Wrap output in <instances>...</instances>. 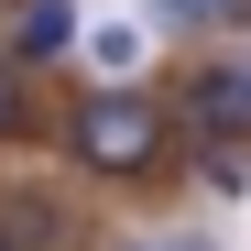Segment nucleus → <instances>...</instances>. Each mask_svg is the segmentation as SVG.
Here are the masks:
<instances>
[{
  "label": "nucleus",
  "mask_w": 251,
  "mask_h": 251,
  "mask_svg": "<svg viewBox=\"0 0 251 251\" xmlns=\"http://www.w3.org/2000/svg\"><path fill=\"white\" fill-rule=\"evenodd\" d=\"M153 251H219V240H197V229H186V240H153Z\"/></svg>",
  "instance_id": "9"
},
{
  "label": "nucleus",
  "mask_w": 251,
  "mask_h": 251,
  "mask_svg": "<svg viewBox=\"0 0 251 251\" xmlns=\"http://www.w3.org/2000/svg\"><path fill=\"white\" fill-rule=\"evenodd\" d=\"M164 120H175V142H197V153H240V164H251V66H197L186 99L164 109Z\"/></svg>",
  "instance_id": "2"
},
{
  "label": "nucleus",
  "mask_w": 251,
  "mask_h": 251,
  "mask_svg": "<svg viewBox=\"0 0 251 251\" xmlns=\"http://www.w3.org/2000/svg\"><path fill=\"white\" fill-rule=\"evenodd\" d=\"M76 44H88V66L109 76V88H131V66L153 55V33L142 22H76Z\"/></svg>",
  "instance_id": "4"
},
{
  "label": "nucleus",
  "mask_w": 251,
  "mask_h": 251,
  "mask_svg": "<svg viewBox=\"0 0 251 251\" xmlns=\"http://www.w3.org/2000/svg\"><path fill=\"white\" fill-rule=\"evenodd\" d=\"M197 11H207V33H240V22H251V0H197Z\"/></svg>",
  "instance_id": "8"
},
{
  "label": "nucleus",
  "mask_w": 251,
  "mask_h": 251,
  "mask_svg": "<svg viewBox=\"0 0 251 251\" xmlns=\"http://www.w3.org/2000/svg\"><path fill=\"white\" fill-rule=\"evenodd\" d=\"M66 153L88 164V175H109V186H131V175H153L164 153H175V120H164L142 88H99L88 109L66 120Z\"/></svg>",
  "instance_id": "1"
},
{
  "label": "nucleus",
  "mask_w": 251,
  "mask_h": 251,
  "mask_svg": "<svg viewBox=\"0 0 251 251\" xmlns=\"http://www.w3.org/2000/svg\"><path fill=\"white\" fill-rule=\"evenodd\" d=\"M197 186H207V197H240L251 164H240V153H197Z\"/></svg>",
  "instance_id": "5"
},
{
  "label": "nucleus",
  "mask_w": 251,
  "mask_h": 251,
  "mask_svg": "<svg viewBox=\"0 0 251 251\" xmlns=\"http://www.w3.org/2000/svg\"><path fill=\"white\" fill-rule=\"evenodd\" d=\"M142 33H207L197 0H142Z\"/></svg>",
  "instance_id": "6"
},
{
  "label": "nucleus",
  "mask_w": 251,
  "mask_h": 251,
  "mask_svg": "<svg viewBox=\"0 0 251 251\" xmlns=\"http://www.w3.org/2000/svg\"><path fill=\"white\" fill-rule=\"evenodd\" d=\"M66 55H76V0H22L11 66H66Z\"/></svg>",
  "instance_id": "3"
},
{
  "label": "nucleus",
  "mask_w": 251,
  "mask_h": 251,
  "mask_svg": "<svg viewBox=\"0 0 251 251\" xmlns=\"http://www.w3.org/2000/svg\"><path fill=\"white\" fill-rule=\"evenodd\" d=\"M0 251H22V240H11V229H0Z\"/></svg>",
  "instance_id": "10"
},
{
  "label": "nucleus",
  "mask_w": 251,
  "mask_h": 251,
  "mask_svg": "<svg viewBox=\"0 0 251 251\" xmlns=\"http://www.w3.org/2000/svg\"><path fill=\"white\" fill-rule=\"evenodd\" d=\"M0 131H22V66L0 55Z\"/></svg>",
  "instance_id": "7"
}]
</instances>
